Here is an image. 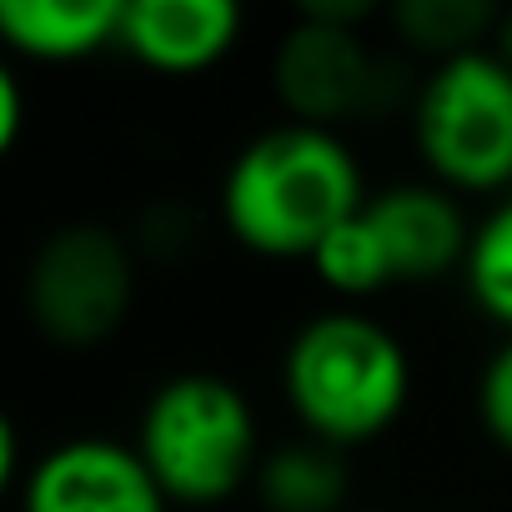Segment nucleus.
<instances>
[{
  "mask_svg": "<svg viewBox=\"0 0 512 512\" xmlns=\"http://www.w3.org/2000/svg\"><path fill=\"white\" fill-rule=\"evenodd\" d=\"M492 51H497V56H502V61L512 66V11H502V16H497V31H492Z\"/></svg>",
  "mask_w": 512,
  "mask_h": 512,
  "instance_id": "obj_18",
  "label": "nucleus"
},
{
  "mask_svg": "<svg viewBox=\"0 0 512 512\" xmlns=\"http://www.w3.org/2000/svg\"><path fill=\"white\" fill-rule=\"evenodd\" d=\"M21 131H26V91H21L16 66L6 61V51H0V161L16 151Z\"/></svg>",
  "mask_w": 512,
  "mask_h": 512,
  "instance_id": "obj_16",
  "label": "nucleus"
},
{
  "mask_svg": "<svg viewBox=\"0 0 512 512\" xmlns=\"http://www.w3.org/2000/svg\"><path fill=\"white\" fill-rule=\"evenodd\" d=\"M26 482V467H21V427L16 417L0 407V502L11 497V487Z\"/></svg>",
  "mask_w": 512,
  "mask_h": 512,
  "instance_id": "obj_17",
  "label": "nucleus"
},
{
  "mask_svg": "<svg viewBox=\"0 0 512 512\" xmlns=\"http://www.w3.org/2000/svg\"><path fill=\"white\" fill-rule=\"evenodd\" d=\"M312 267H317V277H322L337 297H347V302H362V297H377L382 287H392V262H387V246H382V236H377L367 206L352 211V216L312 251Z\"/></svg>",
  "mask_w": 512,
  "mask_h": 512,
  "instance_id": "obj_13",
  "label": "nucleus"
},
{
  "mask_svg": "<svg viewBox=\"0 0 512 512\" xmlns=\"http://www.w3.org/2000/svg\"><path fill=\"white\" fill-rule=\"evenodd\" d=\"M367 206L362 166L337 131L272 126L236 151L221 181V221L256 256H307Z\"/></svg>",
  "mask_w": 512,
  "mask_h": 512,
  "instance_id": "obj_1",
  "label": "nucleus"
},
{
  "mask_svg": "<svg viewBox=\"0 0 512 512\" xmlns=\"http://www.w3.org/2000/svg\"><path fill=\"white\" fill-rule=\"evenodd\" d=\"M392 26L412 51L442 66V61L487 51L482 41L497 31V11L487 0H402L392 11Z\"/></svg>",
  "mask_w": 512,
  "mask_h": 512,
  "instance_id": "obj_12",
  "label": "nucleus"
},
{
  "mask_svg": "<svg viewBox=\"0 0 512 512\" xmlns=\"http://www.w3.org/2000/svg\"><path fill=\"white\" fill-rule=\"evenodd\" d=\"M477 412H482V427L487 437L512 452V337L487 357L482 367V382H477Z\"/></svg>",
  "mask_w": 512,
  "mask_h": 512,
  "instance_id": "obj_15",
  "label": "nucleus"
},
{
  "mask_svg": "<svg viewBox=\"0 0 512 512\" xmlns=\"http://www.w3.org/2000/svg\"><path fill=\"white\" fill-rule=\"evenodd\" d=\"M287 402L302 432L322 447H362L382 437L412 392V362L397 332L357 307L312 317L282 362Z\"/></svg>",
  "mask_w": 512,
  "mask_h": 512,
  "instance_id": "obj_2",
  "label": "nucleus"
},
{
  "mask_svg": "<svg viewBox=\"0 0 512 512\" xmlns=\"http://www.w3.org/2000/svg\"><path fill=\"white\" fill-rule=\"evenodd\" d=\"M241 36V11L231 0H126L121 51L146 71L191 76L216 66Z\"/></svg>",
  "mask_w": 512,
  "mask_h": 512,
  "instance_id": "obj_9",
  "label": "nucleus"
},
{
  "mask_svg": "<svg viewBox=\"0 0 512 512\" xmlns=\"http://www.w3.org/2000/svg\"><path fill=\"white\" fill-rule=\"evenodd\" d=\"M412 136L447 191H502L512 181V66L497 51L432 66L412 106Z\"/></svg>",
  "mask_w": 512,
  "mask_h": 512,
  "instance_id": "obj_4",
  "label": "nucleus"
},
{
  "mask_svg": "<svg viewBox=\"0 0 512 512\" xmlns=\"http://www.w3.org/2000/svg\"><path fill=\"white\" fill-rule=\"evenodd\" d=\"M26 317L56 347H101L136 302V256L101 221H66L26 262Z\"/></svg>",
  "mask_w": 512,
  "mask_h": 512,
  "instance_id": "obj_5",
  "label": "nucleus"
},
{
  "mask_svg": "<svg viewBox=\"0 0 512 512\" xmlns=\"http://www.w3.org/2000/svg\"><path fill=\"white\" fill-rule=\"evenodd\" d=\"M272 81H277L282 106L302 126L337 131L342 121L372 111L382 91V66L357 26L302 11L272 56Z\"/></svg>",
  "mask_w": 512,
  "mask_h": 512,
  "instance_id": "obj_6",
  "label": "nucleus"
},
{
  "mask_svg": "<svg viewBox=\"0 0 512 512\" xmlns=\"http://www.w3.org/2000/svg\"><path fill=\"white\" fill-rule=\"evenodd\" d=\"M166 492L146 472L136 442L101 432L46 447L21 482V512H166Z\"/></svg>",
  "mask_w": 512,
  "mask_h": 512,
  "instance_id": "obj_7",
  "label": "nucleus"
},
{
  "mask_svg": "<svg viewBox=\"0 0 512 512\" xmlns=\"http://www.w3.org/2000/svg\"><path fill=\"white\" fill-rule=\"evenodd\" d=\"M136 452L166 502L216 507L256 477V412L226 377L181 372L146 397Z\"/></svg>",
  "mask_w": 512,
  "mask_h": 512,
  "instance_id": "obj_3",
  "label": "nucleus"
},
{
  "mask_svg": "<svg viewBox=\"0 0 512 512\" xmlns=\"http://www.w3.org/2000/svg\"><path fill=\"white\" fill-rule=\"evenodd\" d=\"M126 0H0V51L86 61L121 41Z\"/></svg>",
  "mask_w": 512,
  "mask_h": 512,
  "instance_id": "obj_10",
  "label": "nucleus"
},
{
  "mask_svg": "<svg viewBox=\"0 0 512 512\" xmlns=\"http://www.w3.org/2000/svg\"><path fill=\"white\" fill-rule=\"evenodd\" d=\"M367 216L387 246L392 282H432L467 262L472 226L447 186H387L382 196H367Z\"/></svg>",
  "mask_w": 512,
  "mask_h": 512,
  "instance_id": "obj_8",
  "label": "nucleus"
},
{
  "mask_svg": "<svg viewBox=\"0 0 512 512\" xmlns=\"http://www.w3.org/2000/svg\"><path fill=\"white\" fill-rule=\"evenodd\" d=\"M256 497L267 512H337L347 497V467L337 447H322L312 437L277 447L256 462Z\"/></svg>",
  "mask_w": 512,
  "mask_h": 512,
  "instance_id": "obj_11",
  "label": "nucleus"
},
{
  "mask_svg": "<svg viewBox=\"0 0 512 512\" xmlns=\"http://www.w3.org/2000/svg\"><path fill=\"white\" fill-rule=\"evenodd\" d=\"M462 277H467L472 302H477L497 327H507V337H512V201H502V206L472 231Z\"/></svg>",
  "mask_w": 512,
  "mask_h": 512,
  "instance_id": "obj_14",
  "label": "nucleus"
}]
</instances>
